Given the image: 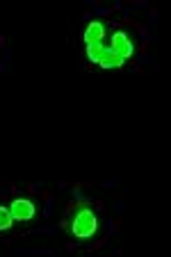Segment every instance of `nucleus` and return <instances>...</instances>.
Instances as JSON below:
<instances>
[{
    "mask_svg": "<svg viewBox=\"0 0 171 257\" xmlns=\"http://www.w3.org/2000/svg\"><path fill=\"white\" fill-rule=\"evenodd\" d=\"M64 232L75 243H94L105 234V223L96 205L78 203L71 207L66 221H64Z\"/></svg>",
    "mask_w": 171,
    "mask_h": 257,
    "instance_id": "1",
    "label": "nucleus"
},
{
    "mask_svg": "<svg viewBox=\"0 0 171 257\" xmlns=\"http://www.w3.org/2000/svg\"><path fill=\"white\" fill-rule=\"evenodd\" d=\"M7 205H10L12 218H14V228H19V230L37 228L41 223V218H44V203L37 196L19 194Z\"/></svg>",
    "mask_w": 171,
    "mask_h": 257,
    "instance_id": "2",
    "label": "nucleus"
},
{
    "mask_svg": "<svg viewBox=\"0 0 171 257\" xmlns=\"http://www.w3.org/2000/svg\"><path fill=\"white\" fill-rule=\"evenodd\" d=\"M108 48L126 64L137 55L139 37H137V32L132 28H128V25L114 28V30H110V34H108Z\"/></svg>",
    "mask_w": 171,
    "mask_h": 257,
    "instance_id": "3",
    "label": "nucleus"
},
{
    "mask_svg": "<svg viewBox=\"0 0 171 257\" xmlns=\"http://www.w3.org/2000/svg\"><path fill=\"white\" fill-rule=\"evenodd\" d=\"M110 34V25L105 19H89L82 30V46L103 44Z\"/></svg>",
    "mask_w": 171,
    "mask_h": 257,
    "instance_id": "4",
    "label": "nucleus"
},
{
    "mask_svg": "<svg viewBox=\"0 0 171 257\" xmlns=\"http://www.w3.org/2000/svg\"><path fill=\"white\" fill-rule=\"evenodd\" d=\"M14 230V218H12L10 205L0 203V234H10Z\"/></svg>",
    "mask_w": 171,
    "mask_h": 257,
    "instance_id": "5",
    "label": "nucleus"
},
{
    "mask_svg": "<svg viewBox=\"0 0 171 257\" xmlns=\"http://www.w3.org/2000/svg\"><path fill=\"white\" fill-rule=\"evenodd\" d=\"M105 44H108V41H105ZM96 66H101V68H119V66H123V62L108 48V46H105V50H103V55H101V59H98Z\"/></svg>",
    "mask_w": 171,
    "mask_h": 257,
    "instance_id": "6",
    "label": "nucleus"
},
{
    "mask_svg": "<svg viewBox=\"0 0 171 257\" xmlns=\"http://www.w3.org/2000/svg\"><path fill=\"white\" fill-rule=\"evenodd\" d=\"M105 41H108V39H105ZM105 41H103V44H94V46H84V57H87L89 64H98L103 50H105V46H108Z\"/></svg>",
    "mask_w": 171,
    "mask_h": 257,
    "instance_id": "7",
    "label": "nucleus"
}]
</instances>
